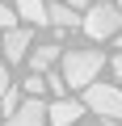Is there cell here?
Instances as JSON below:
<instances>
[{
    "label": "cell",
    "instance_id": "6da1fadb",
    "mask_svg": "<svg viewBox=\"0 0 122 126\" xmlns=\"http://www.w3.org/2000/svg\"><path fill=\"white\" fill-rule=\"evenodd\" d=\"M63 80H68V88H88V84H97V76H101V67H105V55L101 50H63Z\"/></svg>",
    "mask_w": 122,
    "mask_h": 126
},
{
    "label": "cell",
    "instance_id": "7a4b0ae2",
    "mask_svg": "<svg viewBox=\"0 0 122 126\" xmlns=\"http://www.w3.org/2000/svg\"><path fill=\"white\" fill-rule=\"evenodd\" d=\"M88 38L105 42V38H118L122 34V9L114 4V0H97V4L84 13V25H80Z\"/></svg>",
    "mask_w": 122,
    "mask_h": 126
},
{
    "label": "cell",
    "instance_id": "3957f363",
    "mask_svg": "<svg viewBox=\"0 0 122 126\" xmlns=\"http://www.w3.org/2000/svg\"><path fill=\"white\" fill-rule=\"evenodd\" d=\"M84 109H93L105 122H122V88L118 84H88L84 88Z\"/></svg>",
    "mask_w": 122,
    "mask_h": 126
},
{
    "label": "cell",
    "instance_id": "277c9868",
    "mask_svg": "<svg viewBox=\"0 0 122 126\" xmlns=\"http://www.w3.org/2000/svg\"><path fill=\"white\" fill-rule=\"evenodd\" d=\"M0 50H4V63H21V59H30V30L25 25H17V30H9L4 38H0Z\"/></svg>",
    "mask_w": 122,
    "mask_h": 126
},
{
    "label": "cell",
    "instance_id": "5b68a950",
    "mask_svg": "<svg viewBox=\"0 0 122 126\" xmlns=\"http://www.w3.org/2000/svg\"><path fill=\"white\" fill-rule=\"evenodd\" d=\"M4 126H46V105H42V97H25L21 109H17L13 118H4Z\"/></svg>",
    "mask_w": 122,
    "mask_h": 126
},
{
    "label": "cell",
    "instance_id": "8992f818",
    "mask_svg": "<svg viewBox=\"0 0 122 126\" xmlns=\"http://www.w3.org/2000/svg\"><path fill=\"white\" fill-rule=\"evenodd\" d=\"M84 118V101H63L59 97L55 105H46V122L51 126H76Z\"/></svg>",
    "mask_w": 122,
    "mask_h": 126
},
{
    "label": "cell",
    "instance_id": "52a82bcc",
    "mask_svg": "<svg viewBox=\"0 0 122 126\" xmlns=\"http://www.w3.org/2000/svg\"><path fill=\"white\" fill-rule=\"evenodd\" d=\"M59 59H63L59 46H51V42H46V46H34V50H30V72H34V76H46Z\"/></svg>",
    "mask_w": 122,
    "mask_h": 126
},
{
    "label": "cell",
    "instance_id": "ba28073f",
    "mask_svg": "<svg viewBox=\"0 0 122 126\" xmlns=\"http://www.w3.org/2000/svg\"><path fill=\"white\" fill-rule=\"evenodd\" d=\"M17 17L34 30V25H46L51 21V4L46 0H17Z\"/></svg>",
    "mask_w": 122,
    "mask_h": 126
},
{
    "label": "cell",
    "instance_id": "9c48e42d",
    "mask_svg": "<svg viewBox=\"0 0 122 126\" xmlns=\"http://www.w3.org/2000/svg\"><path fill=\"white\" fill-rule=\"evenodd\" d=\"M51 25L72 30V25H84V17H80V9L68 4V0H55V4H51Z\"/></svg>",
    "mask_w": 122,
    "mask_h": 126
},
{
    "label": "cell",
    "instance_id": "30bf717a",
    "mask_svg": "<svg viewBox=\"0 0 122 126\" xmlns=\"http://www.w3.org/2000/svg\"><path fill=\"white\" fill-rule=\"evenodd\" d=\"M21 101H25V97H21V88H9L4 97H0V109H4V118H13V113L21 109Z\"/></svg>",
    "mask_w": 122,
    "mask_h": 126
},
{
    "label": "cell",
    "instance_id": "8fae6325",
    "mask_svg": "<svg viewBox=\"0 0 122 126\" xmlns=\"http://www.w3.org/2000/svg\"><path fill=\"white\" fill-rule=\"evenodd\" d=\"M46 88H51V84H46V76H34V72L25 76V97H42Z\"/></svg>",
    "mask_w": 122,
    "mask_h": 126
},
{
    "label": "cell",
    "instance_id": "7c38bea8",
    "mask_svg": "<svg viewBox=\"0 0 122 126\" xmlns=\"http://www.w3.org/2000/svg\"><path fill=\"white\" fill-rule=\"evenodd\" d=\"M9 30H17V9H4V4H0V34H9Z\"/></svg>",
    "mask_w": 122,
    "mask_h": 126
},
{
    "label": "cell",
    "instance_id": "4fadbf2b",
    "mask_svg": "<svg viewBox=\"0 0 122 126\" xmlns=\"http://www.w3.org/2000/svg\"><path fill=\"white\" fill-rule=\"evenodd\" d=\"M9 88H13V84H9V63H4V59H0V97H4Z\"/></svg>",
    "mask_w": 122,
    "mask_h": 126
},
{
    "label": "cell",
    "instance_id": "5bb4252c",
    "mask_svg": "<svg viewBox=\"0 0 122 126\" xmlns=\"http://www.w3.org/2000/svg\"><path fill=\"white\" fill-rule=\"evenodd\" d=\"M68 4H72V9H84V13H88V9L97 4V0H68Z\"/></svg>",
    "mask_w": 122,
    "mask_h": 126
},
{
    "label": "cell",
    "instance_id": "9a60e30c",
    "mask_svg": "<svg viewBox=\"0 0 122 126\" xmlns=\"http://www.w3.org/2000/svg\"><path fill=\"white\" fill-rule=\"evenodd\" d=\"M114 76H118V88H122V55H114Z\"/></svg>",
    "mask_w": 122,
    "mask_h": 126
},
{
    "label": "cell",
    "instance_id": "2e32d148",
    "mask_svg": "<svg viewBox=\"0 0 122 126\" xmlns=\"http://www.w3.org/2000/svg\"><path fill=\"white\" fill-rule=\"evenodd\" d=\"M114 46H118V50H122V34H118V38H114Z\"/></svg>",
    "mask_w": 122,
    "mask_h": 126
},
{
    "label": "cell",
    "instance_id": "e0dca14e",
    "mask_svg": "<svg viewBox=\"0 0 122 126\" xmlns=\"http://www.w3.org/2000/svg\"><path fill=\"white\" fill-rule=\"evenodd\" d=\"M105 126H122V122H105Z\"/></svg>",
    "mask_w": 122,
    "mask_h": 126
},
{
    "label": "cell",
    "instance_id": "ac0fdd59",
    "mask_svg": "<svg viewBox=\"0 0 122 126\" xmlns=\"http://www.w3.org/2000/svg\"><path fill=\"white\" fill-rule=\"evenodd\" d=\"M114 4H118V9H122V0H114Z\"/></svg>",
    "mask_w": 122,
    "mask_h": 126
},
{
    "label": "cell",
    "instance_id": "d6986e66",
    "mask_svg": "<svg viewBox=\"0 0 122 126\" xmlns=\"http://www.w3.org/2000/svg\"><path fill=\"white\" fill-rule=\"evenodd\" d=\"M46 4H55V0H46Z\"/></svg>",
    "mask_w": 122,
    "mask_h": 126
}]
</instances>
